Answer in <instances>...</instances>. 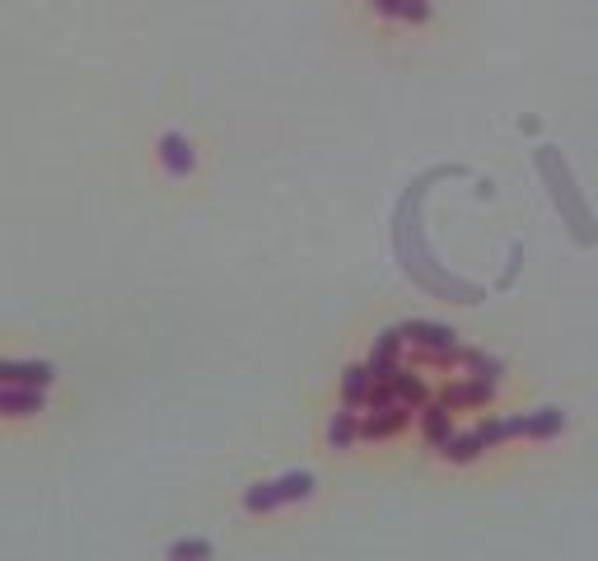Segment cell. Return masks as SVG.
Masks as SVG:
<instances>
[{"label":"cell","instance_id":"6da1fadb","mask_svg":"<svg viewBox=\"0 0 598 561\" xmlns=\"http://www.w3.org/2000/svg\"><path fill=\"white\" fill-rule=\"evenodd\" d=\"M463 164H440V169L421 173L407 192H402L398 211H393V248H398V262L402 272L412 276L416 286L426 290V295H435V300H449V304H482L486 290L472 286V281H463V276L444 272L440 258L430 253L426 234H421V202H426V187L440 183V178H463Z\"/></svg>","mask_w":598,"mask_h":561},{"label":"cell","instance_id":"7a4b0ae2","mask_svg":"<svg viewBox=\"0 0 598 561\" xmlns=\"http://www.w3.org/2000/svg\"><path fill=\"white\" fill-rule=\"evenodd\" d=\"M533 164H538L542 183L552 192L556 216L566 220L570 239L580 248H594L598 244V220H594V211H589V202H584V192H580V183H575L570 164L561 159V150H556V145H538V150H533Z\"/></svg>","mask_w":598,"mask_h":561},{"label":"cell","instance_id":"3957f363","mask_svg":"<svg viewBox=\"0 0 598 561\" xmlns=\"http://www.w3.org/2000/svg\"><path fill=\"white\" fill-rule=\"evenodd\" d=\"M314 487H318V477L304 473V468H295V473H281V477H271V482L248 487L243 505H248L253 515H267V510H281V505H290V501H309Z\"/></svg>","mask_w":598,"mask_h":561},{"label":"cell","instance_id":"277c9868","mask_svg":"<svg viewBox=\"0 0 598 561\" xmlns=\"http://www.w3.org/2000/svg\"><path fill=\"white\" fill-rule=\"evenodd\" d=\"M398 332L412 351H421V356L435 360V365H454L458 346H463L449 323H430V318H407V323H398Z\"/></svg>","mask_w":598,"mask_h":561},{"label":"cell","instance_id":"5b68a950","mask_svg":"<svg viewBox=\"0 0 598 561\" xmlns=\"http://www.w3.org/2000/svg\"><path fill=\"white\" fill-rule=\"evenodd\" d=\"M0 384H15V389H52V384H57V365H52V360H0Z\"/></svg>","mask_w":598,"mask_h":561},{"label":"cell","instance_id":"8992f818","mask_svg":"<svg viewBox=\"0 0 598 561\" xmlns=\"http://www.w3.org/2000/svg\"><path fill=\"white\" fill-rule=\"evenodd\" d=\"M449 412H463V407H486L491 398H496V384H486V379H472V374H463V379H449L440 393H435Z\"/></svg>","mask_w":598,"mask_h":561},{"label":"cell","instance_id":"52a82bcc","mask_svg":"<svg viewBox=\"0 0 598 561\" xmlns=\"http://www.w3.org/2000/svg\"><path fill=\"white\" fill-rule=\"evenodd\" d=\"M412 407H384V412H360V440H370V445H379V440H393V435H402L407 426H412Z\"/></svg>","mask_w":598,"mask_h":561},{"label":"cell","instance_id":"ba28073f","mask_svg":"<svg viewBox=\"0 0 598 561\" xmlns=\"http://www.w3.org/2000/svg\"><path fill=\"white\" fill-rule=\"evenodd\" d=\"M472 431H477V440H482V449L510 445V440H519V435H528V412H519V417H486V421H477Z\"/></svg>","mask_w":598,"mask_h":561},{"label":"cell","instance_id":"9c48e42d","mask_svg":"<svg viewBox=\"0 0 598 561\" xmlns=\"http://www.w3.org/2000/svg\"><path fill=\"white\" fill-rule=\"evenodd\" d=\"M421 435H426L430 449H440L449 435H454V412L440 403V398H430L426 407H421Z\"/></svg>","mask_w":598,"mask_h":561},{"label":"cell","instance_id":"30bf717a","mask_svg":"<svg viewBox=\"0 0 598 561\" xmlns=\"http://www.w3.org/2000/svg\"><path fill=\"white\" fill-rule=\"evenodd\" d=\"M47 389H15V384H0V412L5 417H33L43 412Z\"/></svg>","mask_w":598,"mask_h":561},{"label":"cell","instance_id":"8fae6325","mask_svg":"<svg viewBox=\"0 0 598 561\" xmlns=\"http://www.w3.org/2000/svg\"><path fill=\"white\" fill-rule=\"evenodd\" d=\"M388 384H393V398H398L402 407H412V412H421V407H426L430 398H435V393H430V384H426V379H421V374H412V370H407V365H402V370L393 374Z\"/></svg>","mask_w":598,"mask_h":561},{"label":"cell","instance_id":"7c38bea8","mask_svg":"<svg viewBox=\"0 0 598 561\" xmlns=\"http://www.w3.org/2000/svg\"><path fill=\"white\" fill-rule=\"evenodd\" d=\"M159 159H164V169H169L173 178H187V173H192V164H197V155H192L187 136H178V131H169V136L159 141Z\"/></svg>","mask_w":598,"mask_h":561},{"label":"cell","instance_id":"4fadbf2b","mask_svg":"<svg viewBox=\"0 0 598 561\" xmlns=\"http://www.w3.org/2000/svg\"><path fill=\"white\" fill-rule=\"evenodd\" d=\"M370 389H374L370 365H351V370L342 374V407H351V412H365V398H370Z\"/></svg>","mask_w":598,"mask_h":561},{"label":"cell","instance_id":"5bb4252c","mask_svg":"<svg viewBox=\"0 0 598 561\" xmlns=\"http://www.w3.org/2000/svg\"><path fill=\"white\" fill-rule=\"evenodd\" d=\"M458 365H463L472 379H486V384H500V374H505V360L486 356L477 346H458Z\"/></svg>","mask_w":598,"mask_h":561},{"label":"cell","instance_id":"9a60e30c","mask_svg":"<svg viewBox=\"0 0 598 561\" xmlns=\"http://www.w3.org/2000/svg\"><path fill=\"white\" fill-rule=\"evenodd\" d=\"M561 431H566V412H561V407L528 412V440H556Z\"/></svg>","mask_w":598,"mask_h":561},{"label":"cell","instance_id":"2e32d148","mask_svg":"<svg viewBox=\"0 0 598 561\" xmlns=\"http://www.w3.org/2000/svg\"><path fill=\"white\" fill-rule=\"evenodd\" d=\"M374 10L402 24H426L430 19V0H374Z\"/></svg>","mask_w":598,"mask_h":561},{"label":"cell","instance_id":"e0dca14e","mask_svg":"<svg viewBox=\"0 0 598 561\" xmlns=\"http://www.w3.org/2000/svg\"><path fill=\"white\" fill-rule=\"evenodd\" d=\"M356 440H360V412L342 407V412L328 421V445H332V449H351Z\"/></svg>","mask_w":598,"mask_h":561},{"label":"cell","instance_id":"ac0fdd59","mask_svg":"<svg viewBox=\"0 0 598 561\" xmlns=\"http://www.w3.org/2000/svg\"><path fill=\"white\" fill-rule=\"evenodd\" d=\"M440 454L449 463H472L477 454H482V440H477V431H454L449 440L440 445Z\"/></svg>","mask_w":598,"mask_h":561},{"label":"cell","instance_id":"d6986e66","mask_svg":"<svg viewBox=\"0 0 598 561\" xmlns=\"http://www.w3.org/2000/svg\"><path fill=\"white\" fill-rule=\"evenodd\" d=\"M215 547L206 543V538H178V543H169V561H211Z\"/></svg>","mask_w":598,"mask_h":561}]
</instances>
